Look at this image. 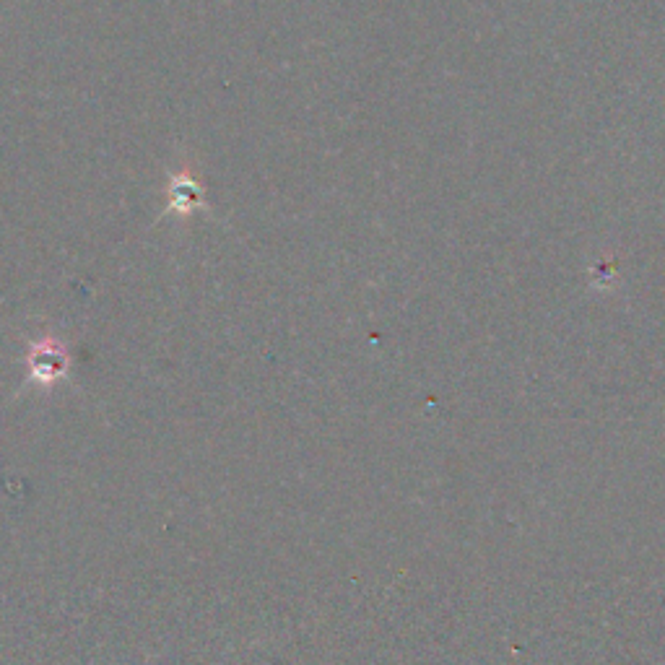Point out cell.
I'll return each mask as SVG.
<instances>
[{
    "mask_svg": "<svg viewBox=\"0 0 665 665\" xmlns=\"http://www.w3.org/2000/svg\"><path fill=\"white\" fill-rule=\"evenodd\" d=\"M169 206L164 211L167 214H177V216H188L193 211H201L206 208V201H203V188L201 182L195 180V175L190 169H182L177 175L169 177Z\"/></svg>",
    "mask_w": 665,
    "mask_h": 665,
    "instance_id": "1",
    "label": "cell"
}]
</instances>
